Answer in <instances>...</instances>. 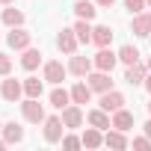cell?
<instances>
[{"label":"cell","mask_w":151,"mask_h":151,"mask_svg":"<svg viewBox=\"0 0 151 151\" xmlns=\"http://www.w3.org/2000/svg\"><path fill=\"white\" fill-rule=\"evenodd\" d=\"M21 116H24L30 124H39V122L47 119V116H45V107L39 104V98H24V101H21Z\"/></svg>","instance_id":"obj_1"},{"label":"cell","mask_w":151,"mask_h":151,"mask_svg":"<svg viewBox=\"0 0 151 151\" xmlns=\"http://www.w3.org/2000/svg\"><path fill=\"white\" fill-rule=\"evenodd\" d=\"M21 95H24V80H15V77L6 74V80L0 83V98L15 104V101H21Z\"/></svg>","instance_id":"obj_2"},{"label":"cell","mask_w":151,"mask_h":151,"mask_svg":"<svg viewBox=\"0 0 151 151\" xmlns=\"http://www.w3.org/2000/svg\"><path fill=\"white\" fill-rule=\"evenodd\" d=\"M62 133H65L62 116H47V119H45V139L53 145V142H62Z\"/></svg>","instance_id":"obj_3"},{"label":"cell","mask_w":151,"mask_h":151,"mask_svg":"<svg viewBox=\"0 0 151 151\" xmlns=\"http://www.w3.org/2000/svg\"><path fill=\"white\" fill-rule=\"evenodd\" d=\"M30 42H33V36H30L24 27H9L6 45H9L12 50H27V47H30Z\"/></svg>","instance_id":"obj_4"},{"label":"cell","mask_w":151,"mask_h":151,"mask_svg":"<svg viewBox=\"0 0 151 151\" xmlns=\"http://www.w3.org/2000/svg\"><path fill=\"white\" fill-rule=\"evenodd\" d=\"M86 83L92 86V92H101V95L113 89V80H110V71H101V68H98V71H89V74H86Z\"/></svg>","instance_id":"obj_5"},{"label":"cell","mask_w":151,"mask_h":151,"mask_svg":"<svg viewBox=\"0 0 151 151\" xmlns=\"http://www.w3.org/2000/svg\"><path fill=\"white\" fill-rule=\"evenodd\" d=\"M65 74H68V65H62L59 59H50V62H45V80H47V83L59 86V83L65 80Z\"/></svg>","instance_id":"obj_6"},{"label":"cell","mask_w":151,"mask_h":151,"mask_svg":"<svg viewBox=\"0 0 151 151\" xmlns=\"http://www.w3.org/2000/svg\"><path fill=\"white\" fill-rule=\"evenodd\" d=\"M77 45H80V39H77V33H74V27L71 30H62L59 36H56V47L62 50V53H77Z\"/></svg>","instance_id":"obj_7"},{"label":"cell","mask_w":151,"mask_h":151,"mask_svg":"<svg viewBox=\"0 0 151 151\" xmlns=\"http://www.w3.org/2000/svg\"><path fill=\"white\" fill-rule=\"evenodd\" d=\"M92 59L89 56H77V53H71V62H68V74H74V77H86V74L92 71Z\"/></svg>","instance_id":"obj_8"},{"label":"cell","mask_w":151,"mask_h":151,"mask_svg":"<svg viewBox=\"0 0 151 151\" xmlns=\"http://www.w3.org/2000/svg\"><path fill=\"white\" fill-rule=\"evenodd\" d=\"M95 68H101V71H113L116 68V62H119V53H113L110 47H98V53H95Z\"/></svg>","instance_id":"obj_9"},{"label":"cell","mask_w":151,"mask_h":151,"mask_svg":"<svg viewBox=\"0 0 151 151\" xmlns=\"http://www.w3.org/2000/svg\"><path fill=\"white\" fill-rule=\"evenodd\" d=\"M101 110H107V113H116V110H122L124 107V95L122 92H116V89H110V92H104L101 95V104H98Z\"/></svg>","instance_id":"obj_10"},{"label":"cell","mask_w":151,"mask_h":151,"mask_svg":"<svg viewBox=\"0 0 151 151\" xmlns=\"http://www.w3.org/2000/svg\"><path fill=\"white\" fill-rule=\"evenodd\" d=\"M130 33L133 36H151V12H136L130 21Z\"/></svg>","instance_id":"obj_11"},{"label":"cell","mask_w":151,"mask_h":151,"mask_svg":"<svg viewBox=\"0 0 151 151\" xmlns=\"http://www.w3.org/2000/svg\"><path fill=\"white\" fill-rule=\"evenodd\" d=\"M145 74H148V65L133 62V65H127V71H124V83H130V86H142V83H145Z\"/></svg>","instance_id":"obj_12"},{"label":"cell","mask_w":151,"mask_h":151,"mask_svg":"<svg viewBox=\"0 0 151 151\" xmlns=\"http://www.w3.org/2000/svg\"><path fill=\"white\" fill-rule=\"evenodd\" d=\"M62 122H65V127H80L83 124V107L80 104H68L62 110Z\"/></svg>","instance_id":"obj_13"},{"label":"cell","mask_w":151,"mask_h":151,"mask_svg":"<svg viewBox=\"0 0 151 151\" xmlns=\"http://www.w3.org/2000/svg\"><path fill=\"white\" fill-rule=\"evenodd\" d=\"M86 122H89L92 127H101V130L113 127V122H110V113H107V110H101V107H98V110H89V113H86Z\"/></svg>","instance_id":"obj_14"},{"label":"cell","mask_w":151,"mask_h":151,"mask_svg":"<svg viewBox=\"0 0 151 151\" xmlns=\"http://www.w3.org/2000/svg\"><path fill=\"white\" fill-rule=\"evenodd\" d=\"M89 98H92V86L89 83H74L71 86V104H89Z\"/></svg>","instance_id":"obj_15"},{"label":"cell","mask_w":151,"mask_h":151,"mask_svg":"<svg viewBox=\"0 0 151 151\" xmlns=\"http://www.w3.org/2000/svg\"><path fill=\"white\" fill-rule=\"evenodd\" d=\"M39 65H42V50L27 47V50H24V56H21V68H24V71H36Z\"/></svg>","instance_id":"obj_16"},{"label":"cell","mask_w":151,"mask_h":151,"mask_svg":"<svg viewBox=\"0 0 151 151\" xmlns=\"http://www.w3.org/2000/svg\"><path fill=\"white\" fill-rule=\"evenodd\" d=\"M74 12H77V18L92 21L98 15V3H95V0H77V3H74Z\"/></svg>","instance_id":"obj_17"},{"label":"cell","mask_w":151,"mask_h":151,"mask_svg":"<svg viewBox=\"0 0 151 151\" xmlns=\"http://www.w3.org/2000/svg\"><path fill=\"white\" fill-rule=\"evenodd\" d=\"M113 127H119V130H130V127H133V113L124 110V107L116 110V113H113Z\"/></svg>","instance_id":"obj_18"},{"label":"cell","mask_w":151,"mask_h":151,"mask_svg":"<svg viewBox=\"0 0 151 151\" xmlns=\"http://www.w3.org/2000/svg\"><path fill=\"white\" fill-rule=\"evenodd\" d=\"M0 18H3V24H6V27H24V12H21V9H15V6H6Z\"/></svg>","instance_id":"obj_19"},{"label":"cell","mask_w":151,"mask_h":151,"mask_svg":"<svg viewBox=\"0 0 151 151\" xmlns=\"http://www.w3.org/2000/svg\"><path fill=\"white\" fill-rule=\"evenodd\" d=\"M92 42H95L98 47H107V45L113 42V30H110L107 24H101V27H92Z\"/></svg>","instance_id":"obj_20"},{"label":"cell","mask_w":151,"mask_h":151,"mask_svg":"<svg viewBox=\"0 0 151 151\" xmlns=\"http://www.w3.org/2000/svg\"><path fill=\"white\" fill-rule=\"evenodd\" d=\"M68 104H71V92H68V89H59V86H56V89L50 92V107H56V110H65Z\"/></svg>","instance_id":"obj_21"},{"label":"cell","mask_w":151,"mask_h":151,"mask_svg":"<svg viewBox=\"0 0 151 151\" xmlns=\"http://www.w3.org/2000/svg\"><path fill=\"white\" fill-rule=\"evenodd\" d=\"M3 139H6L9 145H12V142H21V139H24V127L15 124V122H6V124H3Z\"/></svg>","instance_id":"obj_22"},{"label":"cell","mask_w":151,"mask_h":151,"mask_svg":"<svg viewBox=\"0 0 151 151\" xmlns=\"http://www.w3.org/2000/svg\"><path fill=\"white\" fill-rule=\"evenodd\" d=\"M86 148H101L104 145V136H101V127H86V133L80 136Z\"/></svg>","instance_id":"obj_23"},{"label":"cell","mask_w":151,"mask_h":151,"mask_svg":"<svg viewBox=\"0 0 151 151\" xmlns=\"http://www.w3.org/2000/svg\"><path fill=\"white\" fill-rule=\"evenodd\" d=\"M104 145H110V148H127L130 142H127V136H124V130H110L107 136H104Z\"/></svg>","instance_id":"obj_24"},{"label":"cell","mask_w":151,"mask_h":151,"mask_svg":"<svg viewBox=\"0 0 151 151\" xmlns=\"http://www.w3.org/2000/svg\"><path fill=\"white\" fill-rule=\"evenodd\" d=\"M119 62H124V65L139 62V50H136L133 45H122V47H119Z\"/></svg>","instance_id":"obj_25"},{"label":"cell","mask_w":151,"mask_h":151,"mask_svg":"<svg viewBox=\"0 0 151 151\" xmlns=\"http://www.w3.org/2000/svg\"><path fill=\"white\" fill-rule=\"evenodd\" d=\"M74 33H77V39H80L83 45H89V42H92V27H89V21H86V18H77V24H74Z\"/></svg>","instance_id":"obj_26"},{"label":"cell","mask_w":151,"mask_h":151,"mask_svg":"<svg viewBox=\"0 0 151 151\" xmlns=\"http://www.w3.org/2000/svg\"><path fill=\"white\" fill-rule=\"evenodd\" d=\"M24 95L27 98H42V80L39 77H27L24 80Z\"/></svg>","instance_id":"obj_27"},{"label":"cell","mask_w":151,"mask_h":151,"mask_svg":"<svg viewBox=\"0 0 151 151\" xmlns=\"http://www.w3.org/2000/svg\"><path fill=\"white\" fill-rule=\"evenodd\" d=\"M12 71V56L0 50V77H6V74Z\"/></svg>","instance_id":"obj_28"},{"label":"cell","mask_w":151,"mask_h":151,"mask_svg":"<svg viewBox=\"0 0 151 151\" xmlns=\"http://www.w3.org/2000/svg\"><path fill=\"white\" fill-rule=\"evenodd\" d=\"M148 3H145V0H124V9L130 12V15H136V12H142Z\"/></svg>","instance_id":"obj_29"},{"label":"cell","mask_w":151,"mask_h":151,"mask_svg":"<svg viewBox=\"0 0 151 151\" xmlns=\"http://www.w3.org/2000/svg\"><path fill=\"white\" fill-rule=\"evenodd\" d=\"M62 145L74 151V148H80V145H83V139H80V136H74V133H68V136H62Z\"/></svg>","instance_id":"obj_30"},{"label":"cell","mask_w":151,"mask_h":151,"mask_svg":"<svg viewBox=\"0 0 151 151\" xmlns=\"http://www.w3.org/2000/svg\"><path fill=\"white\" fill-rule=\"evenodd\" d=\"M133 148H139V151H148V148H151V139H148V136H136V139H133Z\"/></svg>","instance_id":"obj_31"},{"label":"cell","mask_w":151,"mask_h":151,"mask_svg":"<svg viewBox=\"0 0 151 151\" xmlns=\"http://www.w3.org/2000/svg\"><path fill=\"white\" fill-rule=\"evenodd\" d=\"M95 3H98V9H107V6H113V3H116V0H95Z\"/></svg>","instance_id":"obj_32"},{"label":"cell","mask_w":151,"mask_h":151,"mask_svg":"<svg viewBox=\"0 0 151 151\" xmlns=\"http://www.w3.org/2000/svg\"><path fill=\"white\" fill-rule=\"evenodd\" d=\"M142 86H145V89H148V95H151V71L145 74V83H142Z\"/></svg>","instance_id":"obj_33"},{"label":"cell","mask_w":151,"mask_h":151,"mask_svg":"<svg viewBox=\"0 0 151 151\" xmlns=\"http://www.w3.org/2000/svg\"><path fill=\"white\" fill-rule=\"evenodd\" d=\"M142 130H145V136H148V139H151V119H148V122H145V127H142Z\"/></svg>","instance_id":"obj_34"},{"label":"cell","mask_w":151,"mask_h":151,"mask_svg":"<svg viewBox=\"0 0 151 151\" xmlns=\"http://www.w3.org/2000/svg\"><path fill=\"white\" fill-rule=\"evenodd\" d=\"M6 145H9V142H6V139H0V151H3V148H6Z\"/></svg>","instance_id":"obj_35"},{"label":"cell","mask_w":151,"mask_h":151,"mask_svg":"<svg viewBox=\"0 0 151 151\" xmlns=\"http://www.w3.org/2000/svg\"><path fill=\"white\" fill-rule=\"evenodd\" d=\"M0 3H3V6H9V3H12V0H0Z\"/></svg>","instance_id":"obj_36"},{"label":"cell","mask_w":151,"mask_h":151,"mask_svg":"<svg viewBox=\"0 0 151 151\" xmlns=\"http://www.w3.org/2000/svg\"><path fill=\"white\" fill-rule=\"evenodd\" d=\"M0 133H3V122H0Z\"/></svg>","instance_id":"obj_37"},{"label":"cell","mask_w":151,"mask_h":151,"mask_svg":"<svg viewBox=\"0 0 151 151\" xmlns=\"http://www.w3.org/2000/svg\"><path fill=\"white\" fill-rule=\"evenodd\" d=\"M145 3H148V9H151V0H145Z\"/></svg>","instance_id":"obj_38"},{"label":"cell","mask_w":151,"mask_h":151,"mask_svg":"<svg viewBox=\"0 0 151 151\" xmlns=\"http://www.w3.org/2000/svg\"><path fill=\"white\" fill-rule=\"evenodd\" d=\"M148 113H151V101H148Z\"/></svg>","instance_id":"obj_39"},{"label":"cell","mask_w":151,"mask_h":151,"mask_svg":"<svg viewBox=\"0 0 151 151\" xmlns=\"http://www.w3.org/2000/svg\"><path fill=\"white\" fill-rule=\"evenodd\" d=\"M148 71H151V59H148Z\"/></svg>","instance_id":"obj_40"},{"label":"cell","mask_w":151,"mask_h":151,"mask_svg":"<svg viewBox=\"0 0 151 151\" xmlns=\"http://www.w3.org/2000/svg\"><path fill=\"white\" fill-rule=\"evenodd\" d=\"M148 39H151V36H148Z\"/></svg>","instance_id":"obj_41"}]
</instances>
